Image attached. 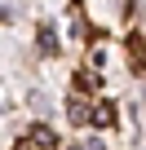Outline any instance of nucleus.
Listing matches in <instances>:
<instances>
[{
	"mask_svg": "<svg viewBox=\"0 0 146 150\" xmlns=\"http://www.w3.org/2000/svg\"><path fill=\"white\" fill-rule=\"evenodd\" d=\"M66 110H71V119H75V124H89V119H93L89 102H80V97H75V102H66Z\"/></svg>",
	"mask_w": 146,
	"mask_h": 150,
	"instance_id": "obj_1",
	"label": "nucleus"
},
{
	"mask_svg": "<svg viewBox=\"0 0 146 150\" xmlns=\"http://www.w3.org/2000/svg\"><path fill=\"white\" fill-rule=\"evenodd\" d=\"M40 53H49V57L58 53V35H53V27H49V22L40 27Z\"/></svg>",
	"mask_w": 146,
	"mask_h": 150,
	"instance_id": "obj_2",
	"label": "nucleus"
},
{
	"mask_svg": "<svg viewBox=\"0 0 146 150\" xmlns=\"http://www.w3.org/2000/svg\"><path fill=\"white\" fill-rule=\"evenodd\" d=\"M31 141H36V146H53V132H49V128H31Z\"/></svg>",
	"mask_w": 146,
	"mask_h": 150,
	"instance_id": "obj_3",
	"label": "nucleus"
},
{
	"mask_svg": "<svg viewBox=\"0 0 146 150\" xmlns=\"http://www.w3.org/2000/svg\"><path fill=\"white\" fill-rule=\"evenodd\" d=\"M93 119H98V124H115V106H102V110H98Z\"/></svg>",
	"mask_w": 146,
	"mask_h": 150,
	"instance_id": "obj_4",
	"label": "nucleus"
}]
</instances>
